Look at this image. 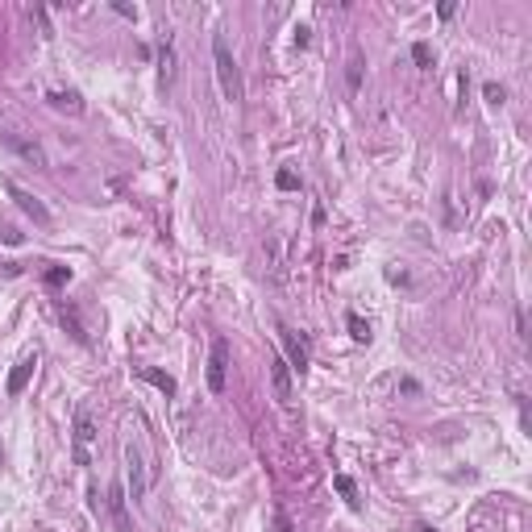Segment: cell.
<instances>
[{"instance_id":"1","label":"cell","mask_w":532,"mask_h":532,"mask_svg":"<svg viewBox=\"0 0 532 532\" xmlns=\"http://www.w3.org/2000/svg\"><path fill=\"white\" fill-rule=\"evenodd\" d=\"M213 63H217V79H220V92L229 104H242L245 100V83H242V67H237V58H233V50L225 38H213Z\"/></svg>"},{"instance_id":"2","label":"cell","mask_w":532,"mask_h":532,"mask_svg":"<svg viewBox=\"0 0 532 532\" xmlns=\"http://www.w3.org/2000/svg\"><path fill=\"white\" fill-rule=\"evenodd\" d=\"M125 466H129V499L138 503V499H145V491L154 486V466H145L138 441L125 445Z\"/></svg>"},{"instance_id":"3","label":"cell","mask_w":532,"mask_h":532,"mask_svg":"<svg viewBox=\"0 0 532 532\" xmlns=\"http://www.w3.org/2000/svg\"><path fill=\"white\" fill-rule=\"evenodd\" d=\"M92 441H96V420H92V411H88V408H79V411H75V429H71L75 466H92Z\"/></svg>"},{"instance_id":"4","label":"cell","mask_w":532,"mask_h":532,"mask_svg":"<svg viewBox=\"0 0 532 532\" xmlns=\"http://www.w3.org/2000/svg\"><path fill=\"white\" fill-rule=\"evenodd\" d=\"M229 383V337H213V349H208V391L220 395Z\"/></svg>"},{"instance_id":"5","label":"cell","mask_w":532,"mask_h":532,"mask_svg":"<svg viewBox=\"0 0 532 532\" xmlns=\"http://www.w3.org/2000/svg\"><path fill=\"white\" fill-rule=\"evenodd\" d=\"M4 192H9V200H13V204L21 208L25 217L34 220V225H54V217H50V208H46V204H42V200H38L34 192H25V188H17L13 179H4Z\"/></svg>"},{"instance_id":"6","label":"cell","mask_w":532,"mask_h":532,"mask_svg":"<svg viewBox=\"0 0 532 532\" xmlns=\"http://www.w3.org/2000/svg\"><path fill=\"white\" fill-rule=\"evenodd\" d=\"M279 341H283V349H287V366L291 370H308L312 366V354H308V341L300 337L295 329H287V324H279Z\"/></svg>"},{"instance_id":"7","label":"cell","mask_w":532,"mask_h":532,"mask_svg":"<svg viewBox=\"0 0 532 532\" xmlns=\"http://www.w3.org/2000/svg\"><path fill=\"white\" fill-rule=\"evenodd\" d=\"M270 387H275V399L283 404V408H291L295 404V387H291V366H287V358H270Z\"/></svg>"},{"instance_id":"8","label":"cell","mask_w":532,"mask_h":532,"mask_svg":"<svg viewBox=\"0 0 532 532\" xmlns=\"http://www.w3.org/2000/svg\"><path fill=\"white\" fill-rule=\"evenodd\" d=\"M0 145L4 150H13L17 158H25V163H34V167H50L46 163V150L38 142H29V138H17V133H0Z\"/></svg>"},{"instance_id":"9","label":"cell","mask_w":532,"mask_h":532,"mask_svg":"<svg viewBox=\"0 0 532 532\" xmlns=\"http://www.w3.org/2000/svg\"><path fill=\"white\" fill-rule=\"evenodd\" d=\"M34 370H38V354H25L21 362L9 370V383H4V395L9 399H17V395H25V387H29V379H34Z\"/></svg>"},{"instance_id":"10","label":"cell","mask_w":532,"mask_h":532,"mask_svg":"<svg viewBox=\"0 0 532 532\" xmlns=\"http://www.w3.org/2000/svg\"><path fill=\"white\" fill-rule=\"evenodd\" d=\"M108 516H113V528L117 532H133V520H129V495H125L121 483L108 486Z\"/></svg>"},{"instance_id":"11","label":"cell","mask_w":532,"mask_h":532,"mask_svg":"<svg viewBox=\"0 0 532 532\" xmlns=\"http://www.w3.org/2000/svg\"><path fill=\"white\" fill-rule=\"evenodd\" d=\"M58 320H63V329H67V333H71L79 345H92V333L83 329V320H79V312H75V304L58 300Z\"/></svg>"},{"instance_id":"12","label":"cell","mask_w":532,"mask_h":532,"mask_svg":"<svg viewBox=\"0 0 532 532\" xmlns=\"http://www.w3.org/2000/svg\"><path fill=\"white\" fill-rule=\"evenodd\" d=\"M138 374H142V379H145V383H150V387H158V391H163L167 399H175V395H179V383L170 379L167 370H158V366H142Z\"/></svg>"},{"instance_id":"13","label":"cell","mask_w":532,"mask_h":532,"mask_svg":"<svg viewBox=\"0 0 532 532\" xmlns=\"http://www.w3.org/2000/svg\"><path fill=\"white\" fill-rule=\"evenodd\" d=\"M46 100H50V108H58V113H71V117H79L83 113V100H79V92H46Z\"/></svg>"},{"instance_id":"14","label":"cell","mask_w":532,"mask_h":532,"mask_svg":"<svg viewBox=\"0 0 532 532\" xmlns=\"http://www.w3.org/2000/svg\"><path fill=\"white\" fill-rule=\"evenodd\" d=\"M158 79H163V88L175 83V46H170V38L163 42V50H158Z\"/></svg>"},{"instance_id":"15","label":"cell","mask_w":532,"mask_h":532,"mask_svg":"<svg viewBox=\"0 0 532 532\" xmlns=\"http://www.w3.org/2000/svg\"><path fill=\"white\" fill-rule=\"evenodd\" d=\"M333 486H337V495H341V499H345L354 511L362 508V499H358V483H354L349 474H333Z\"/></svg>"},{"instance_id":"16","label":"cell","mask_w":532,"mask_h":532,"mask_svg":"<svg viewBox=\"0 0 532 532\" xmlns=\"http://www.w3.org/2000/svg\"><path fill=\"white\" fill-rule=\"evenodd\" d=\"M362 50H354L349 54V63H345V83H349V92H362Z\"/></svg>"},{"instance_id":"17","label":"cell","mask_w":532,"mask_h":532,"mask_svg":"<svg viewBox=\"0 0 532 532\" xmlns=\"http://www.w3.org/2000/svg\"><path fill=\"white\" fill-rule=\"evenodd\" d=\"M42 283H46V287H67V283H71V266H46Z\"/></svg>"},{"instance_id":"18","label":"cell","mask_w":532,"mask_h":532,"mask_svg":"<svg viewBox=\"0 0 532 532\" xmlns=\"http://www.w3.org/2000/svg\"><path fill=\"white\" fill-rule=\"evenodd\" d=\"M349 337L358 341V345H366V341L374 337V333H370V320H362L358 312H349Z\"/></svg>"},{"instance_id":"19","label":"cell","mask_w":532,"mask_h":532,"mask_svg":"<svg viewBox=\"0 0 532 532\" xmlns=\"http://www.w3.org/2000/svg\"><path fill=\"white\" fill-rule=\"evenodd\" d=\"M411 58H416L420 71H433V50H429V42H416V46H411Z\"/></svg>"},{"instance_id":"20","label":"cell","mask_w":532,"mask_h":532,"mask_svg":"<svg viewBox=\"0 0 532 532\" xmlns=\"http://www.w3.org/2000/svg\"><path fill=\"white\" fill-rule=\"evenodd\" d=\"M483 96H486V104H495V108H499V104H503V100H508V88H503V83H495V79H491V83H483Z\"/></svg>"},{"instance_id":"21","label":"cell","mask_w":532,"mask_h":532,"mask_svg":"<svg viewBox=\"0 0 532 532\" xmlns=\"http://www.w3.org/2000/svg\"><path fill=\"white\" fill-rule=\"evenodd\" d=\"M270 532H295V524L283 508H275V516H270Z\"/></svg>"},{"instance_id":"22","label":"cell","mask_w":532,"mask_h":532,"mask_svg":"<svg viewBox=\"0 0 532 532\" xmlns=\"http://www.w3.org/2000/svg\"><path fill=\"white\" fill-rule=\"evenodd\" d=\"M275 183H279V192H295V188H300V179H295L291 170H279V175H275Z\"/></svg>"},{"instance_id":"23","label":"cell","mask_w":532,"mask_h":532,"mask_svg":"<svg viewBox=\"0 0 532 532\" xmlns=\"http://www.w3.org/2000/svg\"><path fill=\"white\" fill-rule=\"evenodd\" d=\"M308 42H312V29H308V25H295V46L304 50Z\"/></svg>"},{"instance_id":"24","label":"cell","mask_w":532,"mask_h":532,"mask_svg":"<svg viewBox=\"0 0 532 532\" xmlns=\"http://www.w3.org/2000/svg\"><path fill=\"white\" fill-rule=\"evenodd\" d=\"M113 9H117L121 17H129V21H138V9H133V4H125V0H113Z\"/></svg>"},{"instance_id":"25","label":"cell","mask_w":532,"mask_h":532,"mask_svg":"<svg viewBox=\"0 0 532 532\" xmlns=\"http://www.w3.org/2000/svg\"><path fill=\"white\" fill-rule=\"evenodd\" d=\"M454 13H458V4H454V0H445V4H441V9H436V17H441V21H449V17H454Z\"/></svg>"},{"instance_id":"26","label":"cell","mask_w":532,"mask_h":532,"mask_svg":"<svg viewBox=\"0 0 532 532\" xmlns=\"http://www.w3.org/2000/svg\"><path fill=\"white\" fill-rule=\"evenodd\" d=\"M399 391H404V395H420V383H416V379H399Z\"/></svg>"},{"instance_id":"27","label":"cell","mask_w":532,"mask_h":532,"mask_svg":"<svg viewBox=\"0 0 532 532\" xmlns=\"http://www.w3.org/2000/svg\"><path fill=\"white\" fill-rule=\"evenodd\" d=\"M416 532H433V528H416Z\"/></svg>"},{"instance_id":"28","label":"cell","mask_w":532,"mask_h":532,"mask_svg":"<svg viewBox=\"0 0 532 532\" xmlns=\"http://www.w3.org/2000/svg\"><path fill=\"white\" fill-rule=\"evenodd\" d=\"M0 461H4V449H0Z\"/></svg>"}]
</instances>
